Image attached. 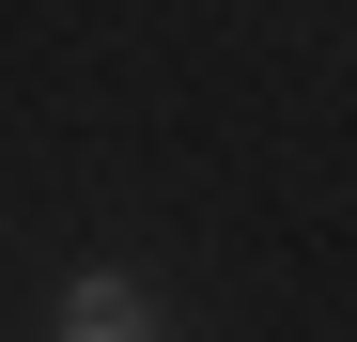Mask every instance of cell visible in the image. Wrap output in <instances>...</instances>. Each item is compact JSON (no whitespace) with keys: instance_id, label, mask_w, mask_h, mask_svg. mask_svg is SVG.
<instances>
[{"instance_id":"6da1fadb","label":"cell","mask_w":357,"mask_h":342,"mask_svg":"<svg viewBox=\"0 0 357 342\" xmlns=\"http://www.w3.org/2000/svg\"><path fill=\"white\" fill-rule=\"evenodd\" d=\"M171 311H155V280H125V265H78L63 280V342H155Z\"/></svg>"}]
</instances>
